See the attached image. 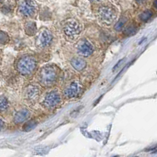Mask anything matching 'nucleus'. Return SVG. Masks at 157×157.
<instances>
[{"mask_svg": "<svg viewBox=\"0 0 157 157\" xmlns=\"http://www.w3.org/2000/svg\"><path fill=\"white\" fill-rule=\"evenodd\" d=\"M38 62L31 55H23L16 62V68L23 76H31L37 69Z\"/></svg>", "mask_w": 157, "mask_h": 157, "instance_id": "nucleus-1", "label": "nucleus"}, {"mask_svg": "<svg viewBox=\"0 0 157 157\" xmlns=\"http://www.w3.org/2000/svg\"><path fill=\"white\" fill-rule=\"evenodd\" d=\"M57 78V68L54 65H46L40 69L38 74V80L41 85L49 87L56 83Z\"/></svg>", "mask_w": 157, "mask_h": 157, "instance_id": "nucleus-2", "label": "nucleus"}, {"mask_svg": "<svg viewBox=\"0 0 157 157\" xmlns=\"http://www.w3.org/2000/svg\"><path fill=\"white\" fill-rule=\"evenodd\" d=\"M97 17L101 25L105 26H110L116 20V9L112 6H108V5L101 6L99 7L97 11Z\"/></svg>", "mask_w": 157, "mask_h": 157, "instance_id": "nucleus-3", "label": "nucleus"}, {"mask_svg": "<svg viewBox=\"0 0 157 157\" xmlns=\"http://www.w3.org/2000/svg\"><path fill=\"white\" fill-rule=\"evenodd\" d=\"M83 28L81 25L76 20H68L63 25V31L68 38L73 39L76 38L77 36L81 33Z\"/></svg>", "mask_w": 157, "mask_h": 157, "instance_id": "nucleus-4", "label": "nucleus"}, {"mask_svg": "<svg viewBox=\"0 0 157 157\" xmlns=\"http://www.w3.org/2000/svg\"><path fill=\"white\" fill-rule=\"evenodd\" d=\"M61 102V96L57 90H52L49 92L43 98L42 105L43 107L49 110L56 108Z\"/></svg>", "mask_w": 157, "mask_h": 157, "instance_id": "nucleus-5", "label": "nucleus"}, {"mask_svg": "<svg viewBox=\"0 0 157 157\" xmlns=\"http://www.w3.org/2000/svg\"><path fill=\"white\" fill-rule=\"evenodd\" d=\"M37 10V5L34 1H22L18 6V12L25 17H33Z\"/></svg>", "mask_w": 157, "mask_h": 157, "instance_id": "nucleus-6", "label": "nucleus"}, {"mask_svg": "<svg viewBox=\"0 0 157 157\" xmlns=\"http://www.w3.org/2000/svg\"><path fill=\"white\" fill-rule=\"evenodd\" d=\"M76 49L78 55L83 57H88L91 56L94 51V47L92 43L86 39H83L78 41Z\"/></svg>", "mask_w": 157, "mask_h": 157, "instance_id": "nucleus-7", "label": "nucleus"}, {"mask_svg": "<svg viewBox=\"0 0 157 157\" xmlns=\"http://www.w3.org/2000/svg\"><path fill=\"white\" fill-rule=\"evenodd\" d=\"M82 91V85L78 81H72L64 90V96L68 99L77 97Z\"/></svg>", "mask_w": 157, "mask_h": 157, "instance_id": "nucleus-8", "label": "nucleus"}, {"mask_svg": "<svg viewBox=\"0 0 157 157\" xmlns=\"http://www.w3.org/2000/svg\"><path fill=\"white\" fill-rule=\"evenodd\" d=\"M53 42V36L49 30L42 29L38 34L36 39V44L40 48H46L50 46Z\"/></svg>", "mask_w": 157, "mask_h": 157, "instance_id": "nucleus-9", "label": "nucleus"}, {"mask_svg": "<svg viewBox=\"0 0 157 157\" xmlns=\"http://www.w3.org/2000/svg\"><path fill=\"white\" fill-rule=\"evenodd\" d=\"M40 94V88L37 85L30 84L25 87L24 90V96L25 98L28 102H35L37 101Z\"/></svg>", "mask_w": 157, "mask_h": 157, "instance_id": "nucleus-10", "label": "nucleus"}, {"mask_svg": "<svg viewBox=\"0 0 157 157\" xmlns=\"http://www.w3.org/2000/svg\"><path fill=\"white\" fill-rule=\"evenodd\" d=\"M30 116V112L26 108H23V109L18 111L14 117V121L16 124H22L25 120H27Z\"/></svg>", "mask_w": 157, "mask_h": 157, "instance_id": "nucleus-11", "label": "nucleus"}, {"mask_svg": "<svg viewBox=\"0 0 157 157\" xmlns=\"http://www.w3.org/2000/svg\"><path fill=\"white\" fill-rule=\"evenodd\" d=\"M70 63H71L72 68L78 72L83 71L86 66V62L82 57H74L71 60Z\"/></svg>", "mask_w": 157, "mask_h": 157, "instance_id": "nucleus-12", "label": "nucleus"}, {"mask_svg": "<svg viewBox=\"0 0 157 157\" xmlns=\"http://www.w3.org/2000/svg\"><path fill=\"white\" fill-rule=\"evenodd\" d=\"M25 30L26 34L28 36H31L36 35L37 33V27H36V22H34L32 20H29L25 23Z\"/></svg>", "mask_w": 157, "mask_h": 157, "instance_id": "nucleus-13", "label": "nucleus"}, {"mask_svg": "<svg viewBox=\"0 0 157 157\" xmlns=\"http://www.w3.org/2000/svg\"><path fill=\"white\" fill-rule=\"evenodd\" d=\"M126 21H127V19H126V17H121L120 18V19L118 20V22H117L116 24V25H115V30H116V31H121V30L123 29V28L125 26Z\"/></svg>", "mask_w": 157, "mask_h": 157, "instance_id": "nucleus-14", "label": "nucleus"}, {"mask_svg": "<svg viewBox=\"0 0 157 157\" xmlns=\"http://www.w3.org/2000/svg\"><path fill=\"white\" fill-rule=\"evenodd\" d=\"M152 16H153V12L148 9V10L142 12L139 15V17L142 21H147V20H148L152 17Z\"/></svg>", "mask_w": 157, "mask_h": 157, "instance_id": "nucleus-15", "label": "nucleus"}, {"mask_svg": "<svg viewBox=\"0 0 157 157\" xmlns=\"http://www.w3.org/2000/svg\"><path fill=\"white\" fill-rule=\"evenodd\" d=\"M136 31H137V28L135 27L134 25H130L126 28L125 30H124V34L126 36H132V35H134L136 33Z\"/></svg>", "mask_w": 157, "mask_h": 157, "instance_id": "nucleus-16", "label": "nucleus"}, {"mask_svg": "<svg viewBox=\"0 0 157 157\" xmlns=\"http://www.w3.org/2000/svg\"><path fill=\"white\" fill-rule=\"evenodd\" d=\"M9 107V101L7 99V97L2 96L1 97V102H0V108L2 112L6 111Z\"/></svg>", "mask_w": 157, "mask_h": 157, "instance_id": "nucleus-17", "label": "nucleus"}, {"mask_svg": "<svg viewBox=\"0 0 157 157\" xmlns=\"http://www.w3.org/2000/svg\"><path fill=\"white\" fill-rule=\"evenodd\" d=\"M36 125V122L34 121V120H30V121L27 122L26 124H25L24 126V128H23V130L26 131V132H28L31 129H33Z\"/></svg>", "mask_w": 157, "mask_h": 157, "instance_id": "nucleus-18", "label": "nucleus"}, {"mask_svg": "<svg viewBox=\"0 0 157 157\" xmlns=\"http://www.w3.org/2000/svg\"><path fill=\"white\" fill-rule=\"evenodd\" d=\"M9 36L7 33H5L4 31H1L0 33V43L2 45H4L7 43L9 42Z\"/></svg>", "mask_w": 157, "mask_h": 157, "instance_id": "nucleus-19", "label": "nucleus"}, {"mask_svg": "<svg viewBox=\"0 0 157 157\" xmlns=\"http://www.w3.org/2000/svg\"><path fill=\"white\" fill-rule=\"evenodd\" d=\"M124 59H121V60H120V61H119V62L117 63L116 65H115V67L113 68V69H112V71H113V72H115V71H116V68H117L119 67V65H121V63L123 62V61H124Z\"/></svg>", "mask_w": 157, "mask_h": 157, "instance_id": "nucleus-20", "label": "nucleus"}, {"mask_svg": "<svg viewBox=\"0 0 157 157\" xmlns=\"http://www.w3.org/2000/svg\"><path fill=\"white\" fill-rule=\"evenodd\" d=\"M151 151H152V153H157V146H156V147H154L153 148H152Z\"/></svg>", "mask_w": 157, "mask_h": 157, "instance_id": "nucleus-21", "label": "nucleus"}, {"mask_svg": "<svg viewBox=\"0 0 157 157\" xmlns=\"http://www.w3.org/2000/svg\"><path fill=\"white\" fill-rule=\"evenodd\" d=\"M153 6H154V7H155V8H156L157 9V0L154 1V2H153Z\"/></svg>", "mask_w": 157, "mask_h": 157, "instance_id": "nucleus-22", "label": "nucleus"}, {"mask_svg": "<svg viewBox=\"0 0 157 157\" xmlns=\"http://www.w3.org/2000/svg\"><path fill=\"white\" fill-rule=\"evenodd\" d=\"M3 126H4V123H3V120L2 119H1V128H3Z\"/></svg>", "mask_w": 157, "mask_h": 157, "instance_id": "nucleus-23", "label": "nucleus"}, {"mask_svg": "<svg viewBox=\"0 0 157 157\" xmlns=\"http://www.w3.org/2000/svg\"><path fill=\"white\" fill-rule=\"evenodd\" d=\"M115 157H116V156H115Z\"/></svg>", "mask_w": 157, "mask_h": 157, "instance_id": "nucleus-24", "label": "nucleus"}]
</instances>
